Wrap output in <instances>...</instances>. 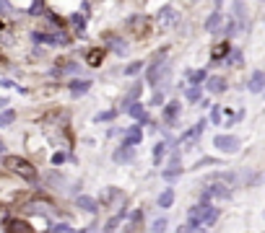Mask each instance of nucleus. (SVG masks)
<instances>
[{
  "mask_svg": "<svg viewBox=\"0 0 265 233\" xmlns=\"http://www.w3.org/2000/svg\"><path fill=\"white\" fill-rule=\"evenodd\" d=\"M3 163L13 171V174H18L21 179H34V176H36V169H34L26 158H21V155H5Z\"/></svg>",
  "mask_w": 265,
  "mask_h": 233,
  "instance_id": "obj_1",
  "label": "nucleus"
},
{
  "mask_svg": "<svg viewBox=\"0 0 265 233\" xmlns=\"http://www.w3.org/2000/svg\"><path fill=\"white\" fill-rule=\"evenodd\" d=\"M213 145L218 150H224V153H237L239 150V138H234V135H216Z\"/></svg>",
  "mask_w": 265,
  "mask_h": 233,
  "instance_id": "obj_2",
  "label": "nucleus"
},
{
  "mask_svg": "<svg viewBox=\"0 0 265 233\" xmlns=\"http://www.w3.org/2000/svg\"><path fill=\"white\" fill-rule=\"evenodd\" d=\"M263 86H265V73H263V70H255L252 78H249V91H252V93H260Z\"/></svg>",
  "mask_w": 265,
  "mask_h": 233,
  "instance_id": "obj_3",
  "label": "nucleus"
},
{
  "mask_svg": "<svg viewBox=\"0 0 265 233\" xmlns=\"http://www.w3.org/2000/svg\"><path fill=\"white\" fill-rule=\"evenodd\" d=\"M141 140H143V132H141V127L135 124L130 132H127V138H125V142L123 145H127V148H135V145H141Z\"/></svg>",
  "mask_w": 265,
  "mask_h": 233,
  "instance_id": "obj_4",
  "label": "nucleus"
},
{
  "mask_svg": "<svg viewBox=\"0 0 265 233\" xmlns=\"http://www.w3.org/2000/svg\"><path fill=\"white\" fill-rule=\"evenodd\" d=\"M174 21H177V13H174L172 8L159 11V26H174Z\"/></svg>",
  "mask_w": 265,
  "mask_h": 233,
  "instance_id": "obj_5",
  "label": "nucleus"
},
{
  "mask_svg": "<svg viewBox=\"0 0 265 233\" xmlns=\"http://www.w3.org/2000/svg\"><path fill=\"white\" fill-rule=\"evenodd\" d=\"M237 179H239V174H231V171H224V174H213L208 179V182H221V184H229V186H234L237 184Z\"/></svg>",
  "mask_w": 265,
  "mask_h": 233,
  "instance_id": "obj_6",
  "label": "nucleus"
},
{
  "mask_svg": "<svg viewBox=\"0 0 265 233\" xmlns=\"http://www.w3.org/2000/svg\"><path fill=\"white\" fill-rule=\"evenodd\" d=\"M117 163H130L133 161V148H127V145H123V148H117L115 150V155H112Z\"/></svg>",
  "mask_w": 265,
  "mask_h": 233,
  "instance_id": "obj_7",
  "label": "nucleus"
},
{
  "mask_svg": "<svg viewBox=\"0 0 265 233\" xmlns=\"http://www.w3.org/2000/svg\"><path fill=\"white\" fill-rule=\"evenodd\" d=\"M88 88H91V80H73V83H71V93L81 96V93H86Z\"/></svg>",
  "mask_w": 265,
  "mask_h": 233,
  "instance_id": "obj_8",
  "label": "nucleus"
},
{
  "mask_svg": "<svg viewBox=\"0 0 265 233\" xmlns=\"http://www.w3.org/2000/svg\"><path fill=\"white\" fill-rule=\"evenodd\" d=\"M78 207H83L86 210V213H96V210H99V205H96V200L94 197H78Z\"/></svg>",
  "mask_w": 265,
  "mask_h": 233,
  "instance_id": "obj_9",
  "label": "nucleus"
},
{
  "mask_svg": "<svg viewBox=\"0 0 265 233\" xmlns=\"http://www.w3.org/2000/svg\"><path fill=\"white\" fill-rule=\"evenodd\" d=\"M221 21H224V16L221 13H211V18L206 21V31H218V26H221Z\"/></svg>",
  "mask_w": 265,
  "mask_h": 233,
  "instance_id": "obj_10",
  "label": "nucleus"
},
{
  "mask_svg": "<svg viewBox=\"0 0 265 233\" xmlns=\"http://www.w3.org/2000/svg\"><path fill=\"white\" fill-rule=\"evenodd\" d=\"M174 205V192L172 189H164L159 194V207H172Z\"/></svg>",
  "mask_w": 265,
  "mask_h": 233,
  "instance_id": "obj_11",
  "label": "nucleus"
},
{
  "mask_svg": "<svg viewBox=\"0 0 265 233\" xmlns=\"http://www.w3.org/2000/svg\"><path fill=\"white\" fill-rule=\"evenodd\" d=\"M224 88H226L224 78H211V80H208V91H211V93H221Z\"/></svg>",
  "mask_w": 265,
  "mask_h": 233,
  "instance_id": "obj_12",
  "label": "nucleus"
},
{
  "mask_svg": "<svg viewBox=\"0 0 265 233\" xmlns=\"http://www.w3.org/2000/svg\"><path fill=\"white\" fill-rule=\"evenodd\" d=\"M159 75H161V62H154V65L148 67V75H146V78H148V83H156V80H159Z\"/></svg>",
  "mask_w": 265,
  "mask_h": 233,
  "instance_id": "obj_13",
  "label": "nucleus"
},
{
  "mask_svg": "<svg viewBox=\"0 0 265 233\" xmlns=\"http://www.w3.org/2000/svg\"><path fill=\"white\" fill-rule=\"evenodd\" d=\"M127 111H130V117L141 119V117H143V104H141V101H130V107H127Z\"/></svg>",
  "mask_w": 265,
  "mask_h": 233,
  "instance_id": "obj_14",
  "label": "nucleus"
},
{
  "mask_svg": "<svg viewBox=\"0 0 265 233\" xmlns=\"http://www.w3.org/2000/svg\"><path fill=\"white\" fill-rule=\"evenodd\" d=\"M102 57H104V52H102V49H91L86 60H88V65H94V67H96V65L102 62Z\"/></svg>",
  "mask_w": 265,
  "mask_h": 233,
  "instance_id": "obj_15",
  "label": "nucleus"
},
{
  "mask_svg": "<svg viewBox=\"0 0 265 233\" xmlns=\"http://www.w3.org/2000/svg\"><path fill=\"white\" fill-rule=\"evenodd\" d=\"M203 80H206V70L190 73V83H193V86H203Z\"/></svg>",
  "mask_w": 265,
  "mask_h": 233,
  "instance_id": "obj_16",
  "label": "nucleus"
},
{
  "mask_svg": "<svg viewBox=\"0 0 265 233\" xmlns=\"http://www.w3.org/2000/svg\"><path fill=\"white\" fill-rule=\"evenodd\" d=\"M34 42H42V44H57V36H50V34H34Z\"/></svg>",
  "mask_w": 265,
  "mask_h": 233,
  "instance_id": "obj_17",
  "label": "nucleus"
},
{
  "mask_svg": "<svg viewBox=\"0 0 265 233\" xmlns=\"http://www.w3.org/2000/svg\"><path fill=\"white\" fill-rule=\"evenodd\" d=\"M177 111H179V104H172V107H166V122H174V119H177Z\"/></svg>",
  "mask_w": 265,
  "mask_h": 233,
  "instance_id": "obj_18",
  "label": "nucleus"
},
{
  "mask_svg": "<svg viewBox=\"0 0 265 233\" xmlns=\"http://www.w3.org/2000/svg\"><path fill=\"white\" fill-rule=\"evenodd\" d=\"M13 119H16V111H3V114H0V124L3 127H8Z\"/></svg>",
  "mask_w": 265,
  "mask_h": 233,
  "instance_id": "obj_19",
  "label": "nucleus"
},
{
  "mask_svg": "<svg viewBox=\"0 0 265 233\" xmlns=\"http://www.w3.org/2000/svg\"><path fill=\"white\" fill-rule=\"evenodd\" d=\"M151 231H154V233H164L166 231V217H159V220H154Z\"/></svg>",
  "mask_w": 265,
  "mask_h": 233,
  "instance_id": "obj_20",
  "label": "nucleus"
},
{
  "mask_svg": "<svg viewBox=\"0 0 265 233\" xmlns=\"http://www.w3.org/2000/svg\"><path fill=\"white\" fill-rule=\"evenodd\" d=\"M164 142H159V145L154 148V163H156V166H159V163H161V155H164Z\"/></svg>",
  "mask_w": 265,
  "mask_h": 233,
  "instance_id": "obj_21",
  "label": "nucleus"
},
{
  "mask_svg": "<svg viewBox=\"0 0 265 233\" xmlns=\"http://www.w3.org/2000/svg\"><path fill=\"white\" fill-rule=\"evenodd\" d=\"M226 52H229V44H218V47L213 49V60H218V57H221V55H226Z\"/></svg>",
  "mask_w": 265,
  "mask_h": 233,
  "instance_id": "obj_22",
  "label": "nucleus"
},
{
  "mask_svg": "<svg viewBox=\"0 0 265 233\" xmlns=\"http://www.w3.org/2000/svg\"><path fill=\"white\" fill-rule=\"evenodd\" d=\"M234 8H237V16L245 21L247 18V11H245V5H242V0H237V3H234Z\"/></svg>",
  "mask_w": 265,
  "mask_h": 233,
  "instance_id": "obj_23",
  "label": "nucleus"
},
{
  "mask_svg": "<svg viewBox=\"0 0 265 233\" xmlns=\"http://www.w3.org/2000/svg\"><path fill=\"white\" fill-rule=\"evenodd\" d=\"M138 96H141V83H138V86H133V91L127 93V104H130V101H135Z\"/></svg>",
  "mask_w": 265,
  "mask_h": 233,
  "instance_id": "obj_24",
  "label": "nucleus"
},
{
  "mask_svg": "<svg viewBox=\"0 0 265 233\" xmlns=\"http://www.w3.org/2000/svg\"><path fill=\"white\" fill-rule=\"evenodd\" d=\"M141 67H143V62H133V65H127V67H125V73H127V75H135V73L141 70Z\"/></svg>",
  "mask_w": 265,
  "mask_h": 233,
  "instance_id": "obj_25",
  "label": "nucleus"
},
{
  "mask_svg": "<svg viewBox=\"0 0 265 233\" xmlns=\"http://www.w3.org/2000/svg\"><path fill=\"white\" fill-rule=\"evenodd\" d=\"M211 122H213V124L221 122V109H218V107H213V111H211Z\"/></svg>",
  "mask_w": 265,
  "mask_h": 233,
  "instance_id": "obj_26",
  "label": "nucleus"
},
{
  "mask_svg": "<svg viewBox=\"0 0 265 233\" xmlns=\"http://www.w3.org/2000/svg\"><path fill=\"white\" fill-rule=\"evenodd\" d=\"M42 11H44V0H36L32 8H29V13H42Z\"/></svg>",
  "mask_w": 265,
  "mask_h": 233,
  "instance_id": "obj_27",
  "label": "nucleus"
},
{
  "mask_svg": "<svg viewBox=\"0 0 265 233\" xmlns=\"http://www.w3.org/2000/svg\"><path fill=\"white\" fill-rule=\"evenodd\" d=\"M109 119H115V111H104V114L96 117V122H109Z\"/></svg>",
  "mask_w": 265,
  "mask_h": 233,
  "instance_id": "obj_28",
  "label": "nucleus"
},
{
  "mask_svg": "<svg viewBox=\"0 0 265 233\" xmlns=\"http://www.w3.org/2000/svg\"><path fill=\"white\" fill-rule=\"evenodd\" d=\"M187 99H190V101H198V99H200V91H198V88H190V91H187Z\"/></svg>",
  "mask_w": 265,
  "mask_h": 233,
  "instance_id": "obj_29",
  "label": "nucleus"
},
{
  "mask_svg": "<svg viewBox=\"0 0 265 233\" xmlns=\"http://www.w3.org/2000/svg\"><path fill=\"white\" fill-rule=\"evenodd\" d=\"M0 11H3V13H11V11H13L8 0H0Z\"/></svg>",
  "mask_w": 265,
  "mask_h": 233,
  "instance_id": "obj_30",
  "label": "nucleus"
},
{
  "mask_svg": "<svg viewBox=\"0 0 265 233\" xmlns=\"http://www.w3.org/2000/svg\"><path fill=\"white\" fill-rule=\"evenodd\" d=\"M63 161H65V155H63V153H55V155H52V163H55V166H60Z\"/></svg>",
  "mask_w": 265,
  "mask_h": 233,
  "instance_id": "obj_31",
  "label": "nucleus"
},
{
  "mask_svg": "<svg viewBox=\"0 0 265 233\" xmlns=\"http://www.w3.org/2000/svg\"><path fill=\"white\" fill-rule=\"evenodd\" d=\"M117 223H120V217H112V220L107 223V231L112 233V231H115V225H117Z\"/></svg>",
  "mask_w": 265,
  "mask_h": 233,
  "instance_id": "obj_32",
  "label": "nucleus"
},
{
  "mask_svg": "<svg viewBox=\"0 0 265 233\" xmlns=\"http://www.w3.org/2000/svg\"><path fill=\"white\" fill-rule=\"evenodd\" d=\"M213 163H216V158H203L198 166H213Z\"/></svg>",
  "mask_w": 265,
  "mask_h": 233,
  "instance_id": "obj_33",
  "label": "nucleus"
},
{
  "mask_svg": "<svg viewBox=\"0 0 265 233\" xmlns=\"http://www.w3.org/2000/svg\"><path fill=\"white\" fill-rule=\"evenodd\" d=\"M73 24L78 26V29H83V18H81V16H73Z\"/></svg>",
  "mask_w": 265,
  "mask_h": 233,
  "instance_id": "obj_34",
  "label": "nucleus"
},
{
  "mask_svg": "<svg viewBox=\"0 0 265 233\" xmlns=\"http://www.w3.org/2000/svg\"><path fill=\"white\" fill-rule=\"evenodd\" d=\"M221 3H224V0H216V5H221Z\"/></svg>",
  "mask_w": 265,
  "mask_h": 233,
  "instance_id": "obj_35",
  "label": "nucleus"
},
{
  "mask_svg": "<svg viewBox=\"0 0 265 233\" xmlns=\"http://www.w3.org/2000/svg\"><path fill=\"white\" fill-rule=\"evenodd\" d=\"M0 150H3V140H0Z\"/></svg>",
  "mask_w": 265,
  "mask_h": 233,
  "instance_id": "obj_36",
  "label": "nucleus"
}]
</instances>
